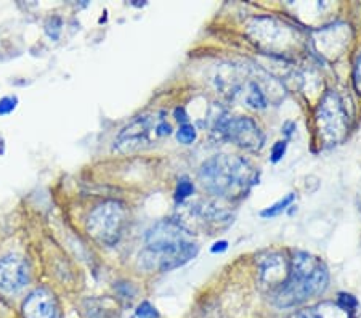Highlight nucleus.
<instances>
[{"label":"nucleus","instance_id":"nucleus-11","mask_svg":"<svg viewBox=\"0 0 361 318\" xmlns=\"http://www.w3.org/2000/svg\"><path fill=\"white\" fill-rule=\"evenodd\" d=\"M291 318H351L349 313L334 304L325 302L319 304L317 307L312 308H305V310H300L297 313H294Z\"/></svg>","mask_w":361,"mask_h":318},{"label":"nucleus","instance_id":"nucleus-12","mask_svg":"<svg viewBox=\"0 0 361 318\" xmlns=\"http://www.w3.org/2000/svg\"><path fill=\"white\" fill-rule=\"evenodd\" d=\"M295 200V195L294 193H288V195H286L284 198H281L280 201H276L275 204H271V206H268L265 207V209H263L260 212V215L263 219H271V217H276V215H280V214H283V212L288 209V207L293 204Z\"/></svg>","mask_w":361,"mask_h":318},{"label":"nucleus","instance_id":"nucleus-14","mask_svg":"<svg viewBox=\"0 0 361 318\" xmlns=\"http://www.w3.org/2000/svg\"><path fill=\"white\" fill-rule=\"evenodd\" d=\"M196 137H198L196 129H194L191 124H182L177 131V140L183 145L193 144V142L196 140Z\"/></svg>","mask_w":361,"mask_h":318},{"label":"nucleus","instance_id":"nucleus-15","mask_svg":"<svg viewBox=\"0 0 361 318\" xmlns=\"http://www.w3.org/2000/svg\"><path fill=\"white\" fill-rule=\"evenodd\" d=\"M194 191V185L188 178H180L177 190H175V201L177 202H183L189 195H193Z\"/></svg>","mask_w":361,"mask_h":318},{"label":"nucleus","instance_id":"nucleus-16","mask_svg":"<svg viewBox=\"0 0 361 318\" xmlns=\"http://www.w3.org/2000/svg\"><path fill=\"white\" fill-rule=\"evenodd\" d=\"M337 306H339L342 310H345L351 317V313L355 312V308L358 307V301H356L355 296L347 293H340L339 299H337Z\"/></svg>","mask_w":361,"mask_h":318},{"label":"nucleus","instance_id":"nucleus-18","mask_svg":"<svg viewBox=\"0 0 361 318\" xmlns=\"http://www.w3.org/2000/svg\"><path fill=\"white\" fill-rule=\"evenodd\" d=\"M286 150H288V142H286V140H278L276 144L273 145V148H271V156H270L271 163L273 164L280 163V161L284 158Z\"/></svg>","mask_w":361,"mask_h":318},{"label":"nucleus","instance_id":"nucleus-7","mask_svg":"<svg viewBox=\"0 0 361 318\" xmlns=\"http://www.w3.org/2000/svg\"><path fill=\"white\" fill-rule=\"evenodd\" d=\"M217 129L226 140L248 151H258L265 144V137H263L260 127L251 118H222L217 122Z\"/></svg>","mask_w":361,"mask_h":318},{"label":"nucleus","instance_id":"nucleus-10","mask_svg":"<svg viewBox=\"0 0 361 318\" xmlns=\"http://www.w3.org/2000/svg\"><path fill=\"white\" fill-rule=\"evenodd\" d=\"M260 271L263 281H267L268 284H276V287H280L289 274V264H286L284 257L271 254L262 264Z\"/></svg>","mask_w":361,"mask_h":318},{"label":"nucleus","instance_id":"nucleus-21","mask_svg":"<svg viewBox=\"0 0 361 318\" xmlns=\"http://www.w3.org/2000/svg\"><path fill=\"white\" fill-rule=\"evenodd\" d=\"M175 114V119H177L178 122H182V124H188V116H187V113H185V109L183 108H177L174 111Z\"/></svg>","mask_w":361,"mask_h":318},{"label":"nucleus","instance_id":"nucleus-17","mask_svg":"<svg viewBox=\"0 0 361 318\" xmlns=\"http://www.w3.org/2000/svg\"><path fill=\"white\" fill-rule=\"evenodd\" d=\"M137 318H159V312L156 310V307L152 304L143 301L137 307Z\"/></svg>","mask_w":361,"mask_h":318},{"label":"nucleus","instance_id":"nucleus-5","mask_svg":"<svg viewBox=\"0 0 361 318\" xmlns=\"http://www.w3.org/2000/svg\"><path fill=\"white\" fill-rule=\"evenodd\" d=\"M172 127L164 118L157 114H143L129 122L114 140V150L119 153H135L151 148L156 140L169 137Z\"/></svg>","mask_w":361,"mask_h":318},{"label":"nucleus","instance_id":"nucleus-1","mask_svg":"<svg viewBox=\"0 0 361 318\" xmlns=\"http://www.w3.org/2000/svg\"><path fill=\"white\" fill-rule=\"evenodd\" d=\"M199 251L191 233L174 220L157 222L146 235V248L140 264L146 270L170 271L188 264Z\"/></svg>","mask_w":361,"mask_h":318},{"label":"nucleus","instance_id":"nucleus-2","mask_svg":"<svg viewBox=\"0 0 361 318\" xmlns=\"http://www.w3.org/2000/svg\"><path fill=\"white\" fill-rule=\"evenodd\" d=\"M330 283L327 269L318 257L297 252L289 264V274L276 288L273 304L280 308H291L321 296Z\"/></svg>","mask_w":361,"mask_h":318},{"label":"nucleus","instance_id":"nucleus-23","mask_svg":"<svg viewBox=\"0 0 361 318\" xmlns=\"http://www.w3.org/2000/svg\"><path fill=\"white\" fill-rule=\"evenodd\" d=\"M291 129H295V124L294 122H286L284 126H283V132L286 133V135L291 137V133H293V131H291Z\"/></svg>","mask_w":361,"mask_h":318},{"label":"nucleus","instance_id":"nucleus-9","mask_svg":"<svg viewBox=\"0 0 361 318\" xmlns=\"http://www.w3.org/2000/svg\"><path fill=\"white\" fill-rule=\"evenodd\" d=\"M25 318H62V308L52 291L37 288L23 302Z\"/></svg>","mask_w":361,"mask_h":318},{"label":"nucleus","instance_id":"nucleus-3","mask_svg":"<svg viewBox=\"0 0 361 318\" xmlns=\"http://www.w3.org/2000/svg\"><path fill=\"white\" fill-rule=\"evenodd\" d=\"M199 178L202 187L212 195L226 200H239L257 183V172L244 158L217 155L201 165Z\"/></svg>","mask_w":361,"mask_h":318},{"label":"nucleus","instance_id":"nucleus-20","mask_svg":"<svg viewBox=\"0 0 361 318\" xmlns=\"http://www.w3.org/2000/svg\"><path fill=\"white\" fill-rule=\"evenodd\" d=\"M353 85L358 94H361V52L355 59V66H353Z\"/></svg>","mask_w":361,"mask_h":318},{"label":"nucleus","instance_id":"nucleus-8","mask_svg":"<svg viewBox=\"0 0 361 318\" xmlns=\"http://www.w3.org/2000/svg\"><path fill=\"white\" fill-rule=\"evenodd\" d=\"M29 283V269L20 256H5L0 259V291L3 294L20 293Z\"/></svg>","mask_w":361,"mask_h":318},{"label":"nucleus","instance_id":"nucleus-22","mask_svg":"<svg viewBox=\"0 0 361 318\" xmlns=\"http://www.w3.org/2000/svg\"><path fill=\"white\" fill-rule=\"evenodd\" d=\"M226 248H228V243H226V241H217L214 246L211 248V251L214 252V254H217V252L226 251Z\"/></svg>","mask_w":361,"mask_h":318},{"label":"nucleus","instance_id":"nucleus-13","mask_svg":"<svg viewBox=\"0 0 361 318\" xmlns=\"http://www.w3.org/2000/svg\"><path fill=\"white\" fill-rule=\"evenodd\" d=\"M246 103L254 109H263L267 108V96L260 90L257 82H251L249 84V92L246 95Z\"/></svg>","mask_w":361,"mask_h":318},{"label":"nucleus","instance_id":"nucleus-24","mask_svg":"<svg viewBox=\"0 0 361 318\" xmlns=\"http://www.w3.org/2000/svg\"><path fill=\"white\" fill-rule=\"evenodd\" d=\"M360 206H361V198H360Z\"/></svg>","mask_w":361,"mask_h":318},{"label":"nucleus","instance_id":"nucleus-6","mask_svg":"<svg viewBox=\"0 0 361 318\" xmlns=\"http://www.w3.org/2000/svg\"><path fill=\"white\" fill-rule=\"evenodd\" d=\"M126 222V206L119 201L109 200L101 202L90 212L89 220H87V232L98 243L114 246L122 237Z\"/></svg>","mask_w":361,"mask_h":318},{"label":"nucleus","instance_id":"nucleus-4","mask_svg":"<svg viewBox=\"0 0 361 318\" xmlns=\"http://www.w3.org/2000/svg\"><path fill=\"white\" fill-rule=\"evenodd\" d=\"M315 131L319 145L325 148L344 142L349 133V113L339 94L330 90L319 101L315 109Z\"/></svg>","mask_w":361,"mask_h":318},{"label":"nucleus","instance_id":"nucleus-19","mask_svg":"<svg viewBox=\"0 0 361 318\" xmlns=\"http://www.w3.org/2000/svg\"><path fill=\"white\" fill-rule=\"evenodd\" d=\"M18 98L16 96H3L0 100V114H10L16 108Z\"/></svg>","mask_w":361,"mask_h":318}]
</instances>
